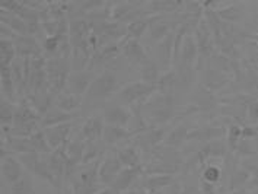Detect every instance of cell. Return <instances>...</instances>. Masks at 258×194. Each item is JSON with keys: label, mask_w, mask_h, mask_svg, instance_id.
Instances as JSON below:
<instances>
[{"label": "cell", "mask_w": 258, "mask_h": 194, "mask_svg": "<svg viewBox=\"0 0 258 194\" xmlns=\"http://www.w3.org/2000/svg\"><path fill=\"white\" fill-rule=\"evenodd\" d=\"M142 115L148 125H166L178 117L175 95L158 91L142 107Z\"/></svg>", "instance_id": "cell-1"}, {"label": "cell", "mask_w": 258, "mask_h": 194, "mask_svg": "<svg viewBox=\"0 0 258 194\" xmlns=\"http://www.w3.org/2000/svg\"><path fill=\"white\" fill-rule=\"evenodd\" d=\"M120 79L112 69H102L92 81L86 95L83 98V105H107V101L118 94Z\"/></svg>", "instance_id": "cell-2"}, {"label": "cell", "mask_w": 258, "mask_h": 194, "mask_svg": "<svg viewBox=\"0 0 258 194\" xmlns=\"http://www.w3.org/2000/svg\"><path fill=\"white\" fill-rule=\"evenodd\" d=\"M72 57L68 55H51L47 57V76H48V91L57 97L66 89L68 79L73 72Z\"/></svg>", "instance_id": "cell-3"}, {"label": "cell", "mask_w": 258, "mask_h": 194, "mask_svg": "<svg viewBox=\"0 0 258 194\" xmlns=\"http://www.w3.org/2000/svg\"><path fill=\"white\" fill-rule=\"evenodd\" d=\"M156 92H158L156 85H149L143 81H135V82L125 83L124 86H121L117 95L132 110L136 107H142Z\"/></svg>", "instance_id": "cell-4"}, {"label": "cell", "mask_w": 258, "mask_h": 194, "mask_svg": "<svg viewBox=\"0 0 258 194\" xmlns=\"http://www.w3.org/2000/svg\"><path fill=\"white\" fill-rule=\"evenodd\" d=\"M124 168L115 149H107L99 162V181L104 187H111Z\"/></svg>", "instance_id": "cell-5"}, {"label": "cell", "mask_w": 258, "mask_h": 194, "mask_svg": "<svg viewBox=\"0 0 258 194\" xmlns=\"http://www.w3.org/2000/svg\"><path fill=\"white\" fill-rule=\"evenodd\" d=\"M192 35H194V40H196L199 53H200V60L199 61L209 60L212 55L218 51V45H216V41H215V37H213L210 28L206 24L203 18L200 19L199 25L194 29Z\"/></svg>", "instance_id": "cell-6"}, {"label": "cell", "mask_w": 258, "mask_h": 194, "mask_svg": "<svg viewBox=\"0 0 258 194\" xmlns=\"http://www.w3.org/2000/svg\"><path fill=\"white\" fill-rule=\"evenodd\" d=\"M200 70H202V86L209 89L210 92H219L225 88V85L229 82V78L222 70L216 69L209 60L199 61Z\"/></svg>", "instance_id": "cell-7"}, {"label": "cell", "mask_w": 258, "mask_h": 194, "mask_svg": "<svg viewBox=\"0 0 258 194\" xmlns=\"http://www.w3.org/2000/svg\"><path fill=\"white\" fill-rule=\"evenodd\" d=\"M95 70L89 69V68L83 70H73L69 76L66 89L76 97L85 98L91 83L95 79Z\"/></svg>", "instance_id": "cell-8"}, {"label": "cell", "mask_w": 258, "mask_h": 194, "mask_svg": "<svg viewBox=\"0 0 258 194\" xmlns=\"http://www.w3.org/2000/svg\"><path fill=\"white\" fill-rule=\"evenodd\" d=\"M121 53L122 57L128 61L132 68H140L146 60H149L150 55L146 51L145 45L140 40H133V38H124L121 42Z\"/></svg>", "instance_id": "cell-9"}, {"label": "cell", "mask_w": 258, "mask_h": 194, "mask_svg": "<svg viewBox=\"0 0 258 194\" xmlns=\"http://www.w3.org/2000/svg\"><path fill=\"white\" fill-rule=\"evenodd\" d=\"M102 118L104 123L118 127H128L133 120V111L125 105L120 104H107L102 107Z\"/></svg>", "instance_id": "cell-10"}, {"label": "cell", "mask_w": 258, "mask_h": 194, "mask_svg": "<svg viewBox=\"0 0 258 194\" xmlns=\"http://www.w3.org/2000/svg\"><path fill=\"white\" fill-rule=\"evenodd\" d=\"M0 161H2V175L9 185L15 184L25 175V168L21 164L19 158L14 153L0 155Z\"/></svg>", "instance_id": "cell-11"}, {"label": "cell", "mask_w": 258, "mask_h": 194, "mask_svg": "<svg viewBox=\"0 0 258 194\" xmlns=\"http://www.w3.org/2000/svg\"><path fill=\"white\" fill-rule=\"evenodd\" d=\"M174 47H175V31L171 32L159 44H156V63L165 73L174 69Z\"/></svg>", "instance_id": "cell-12"}, {"label": "cell", "mask_w": 258, "mask_h": 194, "mask_svg": "<svg viewBox=\"0 0 258 194\" xmlns=\"http://www.w3.org/2000/svg\"><path fill=\"white\" fill-rule=\"evenodd\" d=\"M136 135L137 133L135 130H130L127 127L105 124L104 135H102V143L107 149H115V148L121 146L122 142L133 139Z\"/></svg>", "instance_id": "cell-13"}, {"label": "cell", "mask_w": 258, "mask_h": 194, "mask_svg": "<svg viewBox=\"0 0 258 194\" xmlns=\"http://www.w3.org/2000/svg\"><path fill=\"white\" fill-rule=\"evenodd\" d=\"M14 42L16 54L21 58H34L44 55L42 45L38 41V38L34 35H16Z\"/></svg>", "instance_id": "cell-14"}, {"label": "cell", "mask_w": 258, "mask_h": 194, "mask_svg": "<svg viewBox=\"0 0 258 194\" xmlns=\"http://www.w3.org/2000/svg\"><path fill=\"white\" fill-rule=\"evenodd\" d=\"M72 128H73V123H63V124L53 125V127H47L42 128L45 133V138L48 140L50 148L55 151L58 148H63L68 145V142L70 140L72 136Z\"/></svg>", "instance_id": "cell-15"}, {"label": "cell", "mask_w": 258, "mask_h": 194, "mask_svg": "<svg viewBox=\"0 0 258 194\" xmlns=\"http://www.w3.org/2000/svg\"><path fill=\"white\" fill-rule=\"evenodd\" d=\"M223 136H226V127L219 124H204L199 125L196 128H191L187 142L194 140V142H200L202 145H204L212 140L223 139Z\"/></svg>", "instance_id": "cell-16"}, {"label": "cell", "mask_w": 258, "mask_h": 194, "mask_svg": "<svg viewBox=\"0 0 258 194\" xmlns=\"http://www.w3.org/2000/svg\"><path fill=\"white\" fill-rule=\"evenodd\" d=\"M228 152H229L228 143L223 139H218V140H212L209 143L202 145V148L197 152V156H199L200 165L204 166L209 159H213V158H226Z\"/></svg>", "instance_id": "cell-17"}, {"label": "cell", "mask_w": 258, "mask_h": 194, "mask_svg": "<svg viewBox=\"0 0 258 194\" xmlns=\"http://www.w3.org/2000/svg\"><path fill=\"white\" fill-rule=\"evenodd\" d=\"M142 175H143V168H122L121 172L118 174V177L115 178L109 188H112L115 194L125 193L132 190L137 178Z\"/></svg>", "instance_id": "cell-18"}, {"label": "cell", "mask_w": 258, "mask_h": 194, "mask_svg": "<svg viewBox=\"0 0 258 194\" xmlns=\"http://www.w3.org/2000/svg\"><path fill=\"white\" fill-rule=\"evenodd\" d=\"M104 127H105V123H104L102 115L94 114L83 121L79 132L86 142H102Z\"/></svg>", "instance_id": "cell-19"}, {"label": "cell", "mask_w": 258, "mask_h": 194, "mask_svg": "<svg viewBox=\"0 0 258 194\" xmlns=\"http://www.w3.org/2000/svg\"><path fill=\"white\" fill-rule=\"evenodd\" d=\"M215 11L218 12L219 18L223 22L233 24V25L241 22L246 15L245 5L242 3H219L218 2V6Z\"/></svg>", "instance_id": "cell-20"}, {"label": "cell", "mask_w": 258, "mask_h": 194, "mask_svg": "<svg viewBox=\"0 0 258 194\" xmlns=\"http://www.w3.org/2000/svg\"><path fill=\"white\" fill-rule=\"evenodd\" d=\"M182 5V2L175 0H152L145 3V11L146 15H171L179 12Z\"/></svg>", "instance_id": "cell-21"}, {"label": "cell", "mask_w": 258, "mask_h": 194, "mask_svg": "<svg viewBox=\"0 0 258 194\" xmlns=\"http://www.w3.org/2000/svg\"><path fill=\"white\" fill-rule=\"evenodd\" d=\"M115 151H117V155H118L124 168H143L142 153L133 143L121 145V146L115 148Z\"/></svg>", "instance_id": "cell-22"}, {"label": "cell", "mask_w": 258, "mask_h": 194, "mask_svg": "<svg viewBox=\"0 0 258 194\" xmlns=\"http://www.w3.org/2000/svg\"><path fill=\"white\" fill-rule=\"evenodd\" d=\"M78 114L76 112H66L60 110L57 107H51L42 117H41V128L53 127V125L63 124V123H70Z\"/></svg>", "instance_id": "cell-23"}, {"label": "cell", "mask_w": 258, "mask_h": 194, "mask_svg": "<svg viewBox=\"0 0 258 194\" xmlns=\"http://www.w3.org/2000/svg\"><path fill=\"white\" fill-rule=\"evenodd\" d=\"M174 184H177L175 175H145V178H143V191L161 193L163 188L172 187Z\"/></svg>", "instance_id": "cell-24"}, {"label": "cell", "mask_w": 258, "mask_h": 194, "mask_svg": "<svg viewBox=\"0 0 258 194\" xmlns=\"http://www.w3.org/2000/svg\"><path fill=\"white\" fill-rule=\"evenodd\" d=\"M156 15H142L136 18L135 21H132L127 25V35L125 38H133V40H142V37L146 34V31H149L152 22L155 21Z\"/></svg>", "instance_id": "cell-25"}, {"label": "cell", "mask_w": 258, "mask_h": 194, "mask_svg": "<svg viewBox=\"0 0 258 194\" xmlns=\"http://www.w3.org/2000/svg\"><path fill=\"white\" fill-rule=\"evenodd\" d=\"M0 86H2V97L18 104V95L15 88L12 66H0Z\"/></svg>", "instance_id": "cell-26"}, {"label": "cell", "mask_w": 258, "mask_h": 194, "mask_svg": "<svg viewBox=\"0 0 258 194\" xmlns=\"http://www.w3.org/2000/svg\"><path fill=\"white\" fill-rule=\"evenodd\" d=\"M190 127L185 121H181L178 123L175 127H172L169 132H168V136L163 140V146H168V148H175L181 146L184 142L188 140V135H190Z\"/></svg>", "instance_id": "cell-27"}, {"label": "cell", "mask_w": 258, "mask_h": 194, "mask_svg": "<svg viewBox=\"0 0 258 194\" xmlns=\"http://www.w3.org/2000/svg\"><path fill=\"white\" fill-rule=\"evenodd\" d=\"M137 70H139L140 81L149 83V85H156V86H158L162 73H161V68L158 66L156 60H153V58L150 57L149 60H146L140 68H137Z\"/></svg>", "instance_id": "cell-28"}, {"label": "cell", "mask_w": 258, "mask_h": 194, "mask_svg": "<svg viewBox=\"0 0 258 194\" xmlns=\"http://www.w3.org/2000/svg\"><path fill=\"white\" fill-rule=\"evenodd\" d=\"M54 105L66 112H76L81 107H83V98L76 97L72 92H69L68 89H64L61 94L55 97Z\"/></svg>", "instance_id": "cell-29"}, {"label": "cell", "mask_w": 258, "mask_h": 194, "mask_svg": "<svg viewBox=\"0 0 258 194\" xmlns=\"http://www.w3.org/2000/svg\"><path fill=\"white\" fill-rule=\"evenodd\" d=\"M249 181H251V175L242 166L238 165L236 168L235 166L232 168L231 174H229V188H231V191L241 190V188H248Z\"/></svg>", "instance_id": "cell-30"}, {"label": "cell", "mask_w": 258, "mask_h": 194, "mask_svg": "<svg viewBox=\"0 0 258 194\" xmlns=\"http://www.w3.org/2000/svg\"><path fill=\"white\" fill-rule=\"evenodd\" d=\"M32 175L38 177L42 181H47L48 184H51L55 188V178L53 175V171L50 168V164H48V159H47V155H41L37 165L34 168V172Z\"/></svg>", "instance_id": "cell-31"}, {"label": "cell", "mask_w": 258, "mask_h": 194, "mask_svg": "<svg viewBox=\"0 0 258 194\" xmlns=\"http://www.w3.org/2000/svg\"><path fill=\"white\" fill-rule=\"evenodd\" d=\"M15 112H16V104L2 97V99H0V121H2V127H11L12 128Z\"/></svg>", "instance_id": "cell-32"}, {"label": "cell", "mask_w": 258, "mask_h": 194, "mask_svg": "<svg viewBox=\"0 0 258 194\" xmlns=\"http://www.w3.org/2000/svg\"><path fill=\"white\" fill-rule=\"evenodd\" d=\"M16 58L14 40H0V66H12Z\"/></svg>", "instance_id": "cell-33"}, {"label": "cell", "mask_w": 258, "mask_h": 194, "mask_svg": "<svg viewBox=\"0 0 258 194\" xmlns=\"http://www.w3.org/2000/svg\"><path fill=\"white\" fill-rule=\"evenodd\" d=\"M244 169H246L251 175V181L248 184V188L246 190H257L258 188V153L254 156H249V158H244L241 159V164Z\"/></svg>", "instance_id": "cell-34"}, {"label": "cell", "mask_w": 258, "mask_h": 194, "mask_svg": "<svg viewBox=\"0 0 258 194\" xmlns=\"http://www.w3.org/2000/svg\"><path fill=\"white\" fill-rule=\"evenodd\" d=\"M241 140H242V124L229 123L226 127V143H228L229 152L235 153Z\"/></svg>", "instance_id": "cell-35"}, {"label": "cell", "mask_w": 258, "mask_h": 194, "mask_svg": "<svg viewBox=\"0 0 258 194\" xmlns=\"http://www.w3.org/2000/svg\"><path fill=\"white\" fill-rule=\"evenodd\" d=\"M29 140H31V145H32V148H34L35 152L41 153V155H50V153L53 152V149L50 148L48 140L45 138V133H44L42 128H40L38 132H35L29 138Z\"/></svg>", "instance_id": "cell-36"}, {"label": "cell", "mask_w": 258, "mask_h": 194, "mask_svg": "<svg viewBox=\"0 0 258 194\" xmlns=\"http://www.w3.org/2000/svg\"><path fill=\"white\" fill-rule=\"evenodd\" d=\"M222 175H223V171L222 168H219L218 165H204L203 171H202V180L206 181V182H210L213 185H216L218 182H220L222 180Z\"/></svg>", "instance_id": "cell-37"}, {"label": "cell", "mask_w": 258, "mask_h": 194, "mask_svg": "<svg viewBox=\"0 0 258 194\" xmlns=\"http://www.w3.org/2000/svg\"><path fill=\"white\" fill-rule=\"evenodd\" d=\"M11 194H35L34 184L29 178V175H24L19 181L11 185Z\"/></svg>", "instance_id": "cell-38"}, {"label": "cell", "mask_w": 258, "mask_h": 194, "mask_svg": "<svg viewBox=\"0 0 258 194\" xmlns=\"http://www.w3.org/2000/svg\"><path fill=\"white\" fill-rule=\"evenodd\" d=\"M235 155H236L238 158H242V159L257 155V151H255V146H254L252 140H249V139H242V140L239 142L236 151H235Z\"/></svg>", "instance_id": "cell-39"}, {"label": "cell", "mask_w": 258, "mask_h": 194, "mask_svg": "<svg viewBox=\"0 0 258 194\" xmlns=\"http://www.w3.org/2000/svg\"><path fill=\"white\" fill-rule=\"evenodd\" d=\"M41 153L38 152H29V153H24V155H19L18 158H19V161H21V164L24 165L25 168V171H28L29 174H32L34 172V168L37 165V162H38V159H40Z\"/></svg>", "instance_id": "cell-40"}, {"label": "cell", "mask_w": 258, "mask_h": 194, "mask_svg": "<svg viewBox=\"0 0 258 194\" xmlns=\"http://www.w3.org/2000/svg\"><path fill=\"white\" fill-rule=\"evenodd\" d=\"M246 118L251 123H258V99L252 101L248 105V111H246Z\"/></svg>", "instance_id": "cell-41"}, {"label": "cell", "mask_w": 258, "mask_h": 194, "mask_svg": "<svg viewBox=\"0 0 258 194\" xmlns=\"http://www.w3.org/2000/svg\"><path fill=\"white\" fill-rule=\"evenodd\" d=\"M200 191L202 194H218L216 191V185L210 184V182H206V181H200Z\"/></svg>", "instance_id": "cell-42"}, {"label": "cell", "mask_w": 258, "mask_h": 194, "mask_svg": "<svg viewBox=\"0 0 258 194\" xmlns=\"http://www.w3.org/2000/svg\"><path fill=\"white\" fill-rule=\"evenodd\" d=\"M251 25H252L254 29H258V9L254 12V15H252V24H251Z\"/></svg>", "instance_id": "cell-43"}, {"label": "cell", "mask_w": 258, "mask_h": 194, "mask_svg": "<svg viewBox=\"0 0 258 194\" xmlns=\"http://www.w3.org/2000/svg\"><path fill=\"white\" fill-rule=\"evenodd\" d=\"M229 194H246V188H241V190H233Z\"/></svg>", "instance_id": "cell-44"}, {"label": "cell", "mask_w": 258, "mask_h": 194, "mask_svg": "<svg viewBox=\"0 0 258 194\" xmlns=\"http://www.w3.org/2000/svg\"><path fill=\"white\" fill-rule=\"evenodd\" d=\"M122 194H143L142 191H139V190H136V188H132V190H128V191H125V193Z\"/></svg>", "instance_id": "cell-45"}, {"label": "cell", "mask_w": 258, "mask_h": 194, "mask_svg": "<svg viewBox=\"0 0 258 194\" xmlns=\"http://www.w3.org/2000/svg\"><path fill=\"white\" fill-rule=\"evenodd\" d=\"M252 38H254V41H255V44L258 45V34H255V35H252Z\"/></svg>", "instance_id": "cell-46"}, {"label": "cell", "mask_w": 258, "mask_h": 194, "mask_svg": "<svg viewBox=\"0 0 258 194\" xmlns=\"http://www.w3.org/2000/svg\"><path fill=\"white\" fill-rule=\"evenodd\" d=\"M55 193H57V194H64V191L61 190V191H55Z\"/></svg>", "instance_id": "cell-47"}]
</instances>
